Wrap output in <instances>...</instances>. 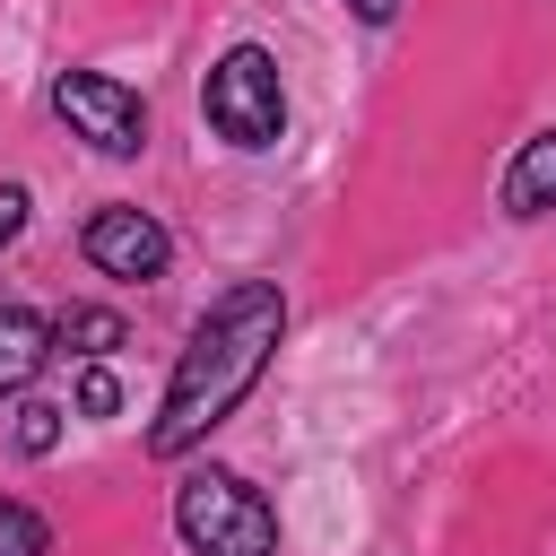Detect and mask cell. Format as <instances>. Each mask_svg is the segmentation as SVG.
Returning a JSON list of instances; mask_svg holds the SVG:
<instances>
[{"mask_svg":"<svg viewBox=\"0 0 556 556\" xmlns=\"http://www.w3.org/2000/svg\"><path fill=\"white\" fill-rule=\"evenodd\" d=\"M174 539L191 556H278V504L243 478V469H182L174 486Z\"/></svg>","mask_w":556,"mask_h":556,"instance_id":"7a4b0ae2","label":"cell"},{"mask_svg":"<svg viewBox=\"0 0 556 556\" xmlns=\"http://www.w3.org/2000/svg\"><path fill=\"white\" fill-rule=\"evenodd\" d=\"M113 408H122V374H113V356L78 365V382H70V417H113Z\"/></svg>","mask_w":556,"mask_h":556,"instance_id":"8fae6325","label":"cell"},{"mask_svg":"<svg viewBox=\"0 0 556 556\" xmlns=\"http://www.w3.org/2000/svg\"><path fill=\"white\" fill-rule=\"evenodd\" d=\"M200 122L235 148V156H269L287 139V78L269 43H226L200 78Z\"/></svg>","mask_w":556,"mask_h":556,"instance_id":"3957f363","label":"cell"},{"mask_svg":"<svg viewBox=\"0 0 556 556\" xmlns=\"http://www.w3.org/2000/svg\"><path fill=\"white\" fill-rule=\"evenodd\" d=\"M339 9H348L356 26H391V17H400V0H339Z\"/></svg>","mask_w":556,"mask_h":556,"instance_id":"4fadbf2b","label":"cell"},{"mask_svg":"<svg viewBox=\"0 0 556 556\" xmlns=\"http://www.w3.org/2000/svg\"><path fill=\"white\" fill-rule=\"evenodd\" d=\"M495 208H504L513 226H530V217H547V208H556V122H547V130H530V139L504 156Z\"/></svg>","mask_w":556,"mask_h":556,"instance_id":"8992f818","label":"cell"},{"mask_svg":"<svg viewBox=\"0 0 556 556\" xmlns=\"http://www.w3.org/2000/svg\"><path fill=\"white\" fill-rule=\"evenodd\" d=\"M61 356V339H52V321L43 313H26V304H0V400H26L35 391V374Z\"/></svg>","mask_w":556,"mask_h":556,"instance_id":"52a82bcc","label":"cell"},{"mask_svg":"<svg viewBox=\"0 0 556 556\" xmlns=\"http://www.w3.org/2000/svg\"><path fill=\"white\" fill-rule=\"evenodd\" d=\"M17 452L26 460H43V452H61V434H70V408H52V400H17Z\"/></svg>","mask_w":556,"mask_h":556,"instance_id":"9c48e42d","label":"cell"},{"mask_svg":"<svg viewBox=\"0 0 556 556\" xmlns=\"http://www.w3.org/2000/svg\"><path fill=\"white\" fill-rule=\"evenodd\" d=\"M52 339H61V356H70V365H96V356L130 348V321H122L113 304H70V313L52 321Z\"/></svg>","mask_w":556,"mask_h":556,"instance_id":"ba28073f","label":"cell"},{"mask_svg":"<svg viewBox=\"0 0 556 556\" xmlns=\"http://www.w3.org/2000/svg\"><path fill=\"white\" fill-rule=\"evenodd\" d=\"M26 217H35V191H26V182H0V252L26 235Z\"/></svg>","mask_w":556,"mask_h":556,"instance_id":"7c38bea8","label":"cell"},{"mask_svg":"<svg viewBox=\"0 0 556 556\" xmlns=\"http://www.w3.org/2000/svg\"><path fill=\"white\" fill-rule=\"evenodd\" d=\"M0 556H52V521L17 495H0Z\"/></svg>","mask_w":556,"mask_h":556,"instance_id":"30bf717a","label":"cell"},{"mask_svg":"<svg viewBox=\"0 0 556 556\" xmlns=\"http://www.w3.org/2000/svg\"><path fill=\"white\" fill-rule=\"evenodd\" d=\"M52 113L96 156H139L148 148V96L113 70H52Z\"/></svg>","mask_w":556,"mask_h":556,"instance_id":"277c9868","label":"cell"},{"mask_svg":"<svg viewBox=\"0 0 556 556\" xmlns=\"http://www.w3.org/2000/svg\"><path fill=\"white\" fill-rule=\"evenodd\" d=\"M78 252H87V269L113 278V287H148V278L174 269V235H165V217L139 208V200H104V208L78 226Z\"/></svg>","mask_w":556,"mask_h":556,"instance_id":"5b68a950","label":"cell"},{"mask_svg":"<svg viewBox=\"0 0 556 556\" xmlns=\"http://www.w3.org/2000/svg\"><path fill=\"white\" fill-rule=\"evenodd\" d=\"M287 339V287L278 278H226L208 295V313L191 321L165 391H156V417H148V460H191L269 374Z\"/></svg>","mask_w":556,"mask_h":556,"instance_id":"6da1fadb","label":"cell"}]
</instances>
